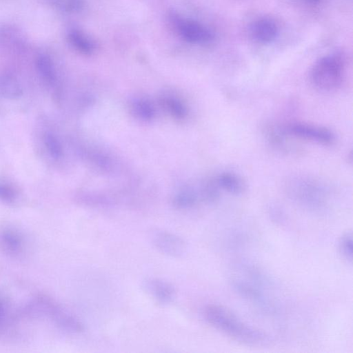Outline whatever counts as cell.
<instances>
[{
    "instance_id": "cell-20",
    "label": "cell",
    "mask_w": 353,
    "mask_h": 353,
    "mask_svg": "<svg viewBox=\"0 0 353 353\" xmlns=\"http://www.w3.org/2000/svg\"><path fill=\"white\" fill-rule=\"evenodd\" d=\"M5 317V310L2 303L0 302V326L3 322Z\"/></svg>"
},
{
    "instance_id": "cell-1",
    "label": "cell",
    "mask_w": 353,
    "mask_h": 353,
    "mask_svg": "<svg viewBox=\"0 0 353 353\" xmlns=\"http://www.w3.org/2000/svg\"><path fill=\"white\" fill-rule=\"evenodd\" d=\"M203 314L210 325L236 341L248 345H261L268 341L263 331L247 324L223 305H208Z\"/></svg>"
},
{
    "instance_id": "cell-19",
    "label": "cell",
    "mask_w": 353,
    "mask_h": 353,
    "mask_svg": "<svg viewBox=\"0 0 353 353\" xmlns=\"http://www.w3.org/2000/svg\"><path fill=\"white\" fill-rule=\"evenodd\" d=\"M15 198V192L10 186L0 183V199L6 202H12Z\"/></svg>"
},
{
    "instance_id": "cell-7",
    "label": "cell",
    "mask_w": 353,
    "mask_h": 353,
    "mask_svg": "<svg viewBox=\"0 0 353 353\" xmlns=\"http://www.w3.org/2000/svg\"><path fill=\"white\" fill-rule=\"evenodd\" d=\"M173 21L183 39L192 43H206L212 39V33L200 23L180 17H173Z\"/></svg>"
},
{
    "instance_id": "cell-3",
    "label": "cell",
    "mask_w": 353,
    "mask_h": 353,
    "mask_svg": "<svg viewBox=\"0 0 353 353\" xmlns=\"http://www.w3.org/2000/svg\"><path fill=\"white\" fill-rule=\"evenodd\" d=\"M243 274L232 275V284L243 296L254 302L262 303L264 295L262 290L260 274L253 270L245 268Z\"/></svg>"
},
{
    "instance_id": "cell-18",
    "label": "cell",
    "mask_w": 353,
    "mask_h": 353,
    "mask_svg": "<svg viewBox=\"0 0 353 353\" xmlns=\"http://www.w3.org/2000/svg\"><path fill=\"white\" fill-rule=\"evenodd\" d=\"M45 143L48 151L53 157H60L61 155V148L56 137L51 134H48L45 137Z\"/></svg>"
},
{
    "instance_id": "cell-14",
    "label": "cell",
    "mask_w": 353,
    "mask_h": 353,
    "mask_svg": "<svg viewBox=\"0 0 353 353\" xmlns=\"http://www.w3.org/2000/svg\"><path fill=\"white\" fill-rule=\"evenodd\" d=\"M37 67L46 81L52 83L55 79V71L51 59L45 54H40L36 59Z\"/></svg>"
},
{
    "instance_id": "cell-12",
    "label": "cell",
    "mask_w": 353,
    "mask_h": 353,
    "mask_svg": "<svg viewBox=\"0 0 353 353\" xmlns=\"http://www.w3.org/2000/svg\"><path fill=\"white\" fill-rule=\"evenodd\" d=\"M22 94V89L17 81L10 76H0V95L8 98L16 99Z\"/></svg>"
},
{
    "instance_id": "cell-4",
    "label": "cell",
    "mask_w": 353,
    "mask_h": 353,
    "mask_svg": "<svg viewBox=\"0 0 353 353\" xmlns=\"http://www.w3.org/2000/svg\"><path fill=\"white\" fill-rule=\"evenodd\" d=\"M289 185L292 197L304 205L316 207L323 202V190L316 182L310 179H295Z\"/></svg>"
},
{
    "instance_id": "cell-21",
    "label": "cell",
    "mask_w": 353,
    "mask_h": 353,
    "mask_svg": "<svg viewBox=\"0 0 353 353\" xmlns=\"http://www.w3.org/2000/svg\"><path fill=\"white\" fill-rule=\"evenodd\" d=\"M304 2H306L307 3L310 4H317L322 1V0H302Z\"/></svg>"
},
{
    "instance_id": "cell-11",
    "label": "cell",
    "mask_w": 353,
    "mask_h": 353,
    "mask_svg": "<svg viewBox=\"0 0 353 353\" xmlns=\"http://www.w3.org/2000/svg\"><path fill=\"white\" fill-rule=\"evenodd\" d=\"M217 183L225 191L235 194L241 193L245 188L241 179L230 172L220 174L217 179Z\"/></svg>"
},
{
    "instance_id": "cell-10",
    "label": "cell",
    "mask_w": 353,
    "mask_h": 353,
    "mask_svg": "<svg viewBox=\"0 0 353 353\" xmlns=\"http://www.w3.org/2000/svg\"><path fill=\"white\" fill-rule=\"evenodd\" d=\"M252 32L257 41L269 43L276 38L278 30L273 21L269 19H261L254 23Z\"/></svg>"
},
{
    "instance_id": "cell-8",
    "label": "cell",
    "mask_w": 353,
    "mask_h": 353,
    "mask_svg": "<svg viewBox=\"0 0 353 353\" xmlns=\"http://www.w3.org/2000/svg\"><path fill=\"white\" fill-rule=\"evenodd\" d=\"M144 290L161 304L171 303L176 294L173 285L168 281L157 278H148L143 281Z\"/></svg>"
},
{
    "instance_id": "cell-13",
    "label": "cell",
    "mask_w": 353,
    "mask_h": 353,
    "mask_svg": "<svg viewBox=\"0 0 353 353\" xmlns=\"http://www.w3.org/2000/svg\"><path fill=\"white\" fill-rule=\"evenodd\" d=\"M68 39L74 48L83 53H90L94 49L93 43L77 29H71L68 32Z\"/></svg>"
},
{
    "instance_id": "cell-17",
    "label": "cell",
    "mask_w": 353,
    "mask_h": 353,
    "mask_svg": "<svg viewBox=\"0 0 353 353\" xmlns=\"http://www.w3.org/2000/svg\"><path fill=\"white\" fill-rule=\"evenodd\" d=\"M196 201V195L190 192H182L174 199V205L179 208H187L192 206Z\"/></svg>"
},
{
    "instance_id": "cell-16",
    "label": "cell",
    "mask_w": 353,
    "mask_h": 353,
    "mask_svg": "<svg viewBox=\"0 0 353 353\" xmlns=\"http://www.w3.org/2000/svg\"><path fill=\"white\" fill-rule=\"evenodd\" d=\"M57 8L65 12H74L81 10L83 0H46Z\"/></svg>"
},
{
    "instance_id": "cell-15",
    "label": "cell",
    "mask_w": 353,
    "mask_h": 353,
    "mask_svg": "<svg viewBox=\"0 0 353 353\" xmlns=\"http://www.w3.org/2000/svg\"><path fill=\"white\" fill-rule=\"evenodd\" d=\"M352 234L351 232L344 233L339 241V250L347 261H352Z\"/></svg>"
},
{
    "instance_id": "cell-9",
    "label": "cell",
    "mask_w": 353,
    "mask_h": 353,
    "mask_svg": "<svg viewBox=\"0 0 353 353\" xmlns=\"http://www.w3.org/2000/svg\"><path fill=\"white\" fill-rule=\"evenodd\" d=\"M24 239L20 232L12 228L0 230V248L6 254L17 256L24 248Z\"/></svg>"
},
{
    "instance_id": "cell-2",
    "label": "cell",
    "mask_w": 353,
    "mask_h": 353,
    "mask_svg": "<svg viewBox=\"0 0 353 353\" xmlns=\"http://www.w3.org/2000/svg\"><path fill=\"white\" fill-rule=\"evenodd\" d=\"M343 68V63L339 57L333 55L323 57L312 70V81L322 90H334L342 82Z\"/></svg>"
},
{
    "instance_id": "cell-6",
    "label": "cell",
    "mask_w": 353,
    "mask_h": 353,
    "mask_svg": "<svg viewBox=\"0 0 353 353\" xmlns=\"http://www.w3.org/2000/svg\"><path fill=\"white\" fill-rule=\"evenodd\" d=\"M285 132L294 137L323 145H330L334 141V136L329 130L310 124L292 123L287 126Z\"/></svg>"
},
{
    "instance_id": "cell-5",
    "label": "cell",
    "mask_w": 353,
    "mask_h": 353,
    "mask_svg": "<svg viewBox=\"0 0 353 353\" xmlns=\"http://www.w3.org/2000/svg\"><path fill=\"white\" fill-rule=\"evenodd\" d=\"M150 241L160 252L169 256L179 258L184 255L187 245L179 236L163 230L156 229L151 232Z\"/></svg>"
}]
</instances>
